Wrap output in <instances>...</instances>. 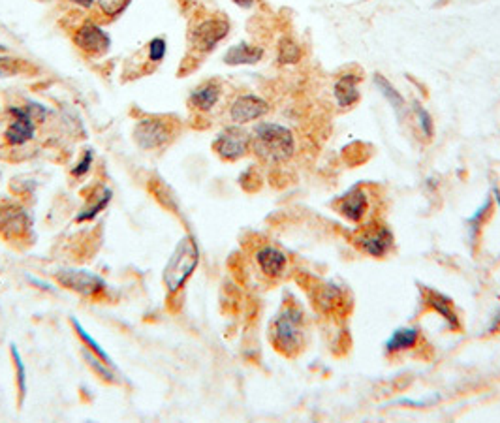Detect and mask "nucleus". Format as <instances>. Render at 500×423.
I'll list each match as a JSON object with an SVG mask.
<instances>
[{
  "mask_svg": "<svg viewBox=\"0 0 500 423\" xmlns=\"http://www.w3.org/2000/svg\"><path fill=\"white\" fill-rule=\"evenodd\" d=\"M233 2H235V4H237V6H241V8H250L254 2H256V0H233Z\"/></svg>",
  "mask_w": 500,
  "mask_h": 423,
  "instance_id": "obj_33",
  "label": "nucleus"
},
{
  "mask_svg": "<svg viewBox=\"0 0 500 423\" xmlns=\"http://www.w3.org/2000/svg\"><path fill=\"white\" fill-rule=\"evenodd\" d=\"M83 360L87 361V365L91 367L92 371L98 374L102 380L109 382V384H117V382H119L117 374H115V371H113L115 367H111L109 363H106V361L102 360V358H98L96 354L91 352L87 346L83 348Z\"/></svg>",
  "mask_w": 500,
  "mask_h": 423,
  "instance_id": "obj_20",
  "label": "nucleus"
},
{
  "mask_svg": "<svg viewBox=\"0 0 500 423\" xmlns=\"http://www.w3.org/2000/svg\"><path fill=\"white\" fill-rule=\"evenodd\" d=\"M166 51H168L166 38H162V36H156V38H153V40L145 45V53H147V56H145V63H147V66L149 64L156 66V64L162 63L164 56H166Z\"/></svg>",
  "mask_w": 500,
  "mask_h": 423,
  "instance_id": "obj_26",
  "label": "nucleus"
},
{
  "mask_svg": "<svg viewBox=\"0 0 500 423\" xmlns=\"http://www.w3.org/2000/svg\"><path fill=\"white\" fill-rule=\"evenodd\" d=\"M55 281L66 290H72L87 299H102L107 290V282L91 271L81 269H58Z\"/></svg>",
  "mask_w": 500,
  "mask_h": 423,
  "instance_id": "obj_7",
  "label": "nucleus"
},
{
  "mask_svg": "<svg viewBox=\"0 0 500 423\" xmlns=\"http://www.w3.org/2000/svg\"><path fill=\"white\" fill-rule=\"evenodd\" d=\"M358 81L360 78L354 74H345L340 76L338 81L335 83V98H337L338 106L350 107L360 100V91H358Z\"/></svg>",
  "mask_w": 500,
  "mask_h": 423,
  "instance_id": "obj_18",
  "label": "nucleus"
},
{
  "mask_svg": "<svg viewBox=\"0 0 500 423\" xmlns=\"http://www.w3.org/2000/svg\"><path fill=\"white\" fill-rule=\"evenodd\" d=\"M70 322H72V325H74L76 333H78V337L83 340V345L87 346V348H89L91 352L96 354L98 358H102V360L106 361V363H109L111 367H115V363H113V360H111V356H109V354H107L106 350H104V348H102V346H100L98 343H96V340H94V338L89 335V333L85 332V327L79 324V320H76V318H70Z\"/></svg>",
  "mask_w": 500,
  "mask_h": 423,
  "instance_id": "obj_22",
  "label": "nucleus"
},
{
  "mask_svg": "<svg viewBox=\"0 0 500 423\" xmlns=\"http://www.w3.org/2000/svg\"><path fill=\"white\" fill-rule=\"evenodd\" d=\"M222 96V83L219 79H209L199 83L188 96V107L197 113H209Z\"/></svg>",
  "mask_w": 500,
  "mask_h": 423,
  "instance_id": "obj_12",
  "label": "nucleus"
},
{
  "mask_svg": "<svg viewBox=\"0 0 500 423\" xmlns=\"http://www.w3.org/2000/svg\"><path fill=\"white\" fill-rule=\"evenodd\" d=\"M374 85L378 87V91H380L382 94L386 96V100H388L389 104L393 106L395 111L401 115L402 109H404V98H402L399 92L395 91L393 85L389 83L388 79L384 78L382 74H374Z\"/></svg>",
  "mask_w": 500,
  "mask_h": 423,
  "instance_id": "obj_21",
  "label": "nucleus"
},
{
  "mask_svg": "<svg viewBox=\"0 0 500 423\" xmlns=\"http://www.w3.org/2000/svg\"><path fill=\"white\" fill-rule=\"evenodd\" d=\"M252 149L263 162H286L296 151V140L288 128L276 122H260L252 132Z\"/></svg>",
  "mask_w": 500,
  "mask_h": 423,
  "instance_id": "obj_2",
  "label": "nucleus"
},
{
  "mask_svg": "<svg viewBox=\"0 0 500 423\" xmlns=\"http://www.w3.org/2000/svg\"><path fill=\"white\" fill-rule=\"evenodd\" d=\"M74 43L79 51H83L87 56L100 58L111 47V38L98 23L85 21L81 23L74 32Z\"/></svg>",
  "mask_w": 500,
  "mask_h": 423,
  "instance_id": "obj_10",
  "label": "nucleus"
},
{
  "mask_svg": "<svg viewBox=\"0 0 500 423\" xmlns=\"http://www.w3.org/2000/svg\"><path fill=\"white\" fill-rule=\"evenodd\" d=\"M301 322H303L301 310L296 307H286L275 318V322L271 325V340L279 352L294 356L301 348L303 343Z\"/></svg>",
  "mask_w": 500,
  "mask_h": 423,
  "instance_id": "obj_5",
  "label": "nucleus"
},
{
  "mask_svg": "<svg viewBox=\"0 0 500 423\" xmlns=\"http://www.w3.org/2000/svg\"><path fill=\"white\" fill-rule=\"evenodd\" d=\"M30 68H32V66H30L27 61H23V58L0 55V78H14V76L28 74Z\"/></svg>",
  "mask_w": 500,
  "mask_h": 423,
  "instance_id": "obj_23",
  "label": "nucleus"
},
{
  "mask_svg": "<svg viewBox=\"0 0 500 423\" xmlns=\"http://www.w3.org/2000/svg\"><path fill=\"white\" fill-rule=\"evenodd\" d=\"M489 209H491V199L487 197L486 204L481 205V207H479L478 211L474 213L472 217L468 219V224H470V228H472V230H474V232H472V237H474V235H476V230H478V228H479V224H481V219L486 217V213L489 211Z\"/></svg>",
  "mask_w": 500,
  "mask_h": 423,
  "instance_id": "obj_31",
  "label": "nucleus"
},
{
  "mask_svg": "<svg viewBox=\"0 0 500 423\" xmlns=\"http://www.w3.org/2000/svg\"><path fill=\"white\" fill-rule=\"evenodd\" d=\"M250 149H252V135L248 134L245 128H241L239 124L226 127L213 141V151L226 162L239 160L247 155Z\"/></svg>",
  "mask_w": 500,
  "mask_h": 423,
  "instance_id": "obj_8",
  "label": "nucleus"
},
{
  "mask_svg": "<svg viewBox=\"0 0 500 423\" xmlns=\"http://www.w3.org/2000/svg\"><path fill=\"white\" fill-rule=\"evenodd\" d=\"M414 111L420 117V124H422L423 134L427 135V138H433V120H431L429 111H425L420 104H414Z\"/></svg>",
  "mask_w": 500,
  "mask_h": 423,
  "instance_id": "obj_30",
  "label": "nucleus"
},
{
  "mask_svg": "<svg viewBox=\"0 0 500 423\" xmlns=\"http://www.w3.org/2000/svg\"><path fill=\"white\" fill-rule=\"evenodd\" d=\"M10 352H12V358H14V365H15V376H17V389H19V406H23L25 402V395H27V369H25V363H23V358L17 346L12 345L10 346Z\"/></svg>",
  "mask_w": 500,
  "mask_h": 423,
  "instance_id": "obj_24",
  "label": "nucleus"
},
{
  "mask_svg": "<svg viewBox=\"0 0 500 423\" xmlns=\"http://www.w3.org/2000/svg\"><path fill=\"white\" fill-rule=\"evenodd\" d=\"M256 261L260 265L261 273L268 276H279L286 269V256L275 247H263L256 254Z\"/></svg>",
  "mask_w": 500,
  "mask_h": 423,
  "instance_id": "obj_15",
  "label": "nucleus"
},
{
  "mask_svg": "<svg viewBox=\"0 0 500 423\" xmlns=\"http://www.w3.org/2000/svg\"><path fill=\"white\" fill-rule=\"evenodd\" d=\"M197 263H199V247L192 235H184L177 243L175 250L169 256L168 263L164 268L162 282L168 292V299L179 296V292L184 288V284L191 281Z\"/></svg>",
  "mask_w": 500,
  "mask_h": 423,
  "instance_id": "obj_1",
  "label": "nucleus"
},
{
  "mask_svg": "<svg viewBox=\"0 0 500 423\" xmlns=\"http://www.w3.org/2000/svg\"><path fill=\"white\" fill-rule=\"evenodd\" d=\"M365 209H367V194L365 191H361L358 186L348 192V194L340 199V204H338V211H340V215H345L346 219L352 220V222L361 220V217L365 215Z\"/></svg>",
  "mask_w": 500,
  "mask_h": 423,
  "instance_id": "obj_17",
  "label": "nucleus"
},
{
  "mask_svg": "<svg viewBox=\"0 0 500 423\" xmlns=\"http://www.w3.org/2000/svg\"><path fill=\"white\" fill-rule=\"evenodd\" d=\"M301 61V50L292 38H282L279 42V63L281 64H296Z\"/></svg>",
  "mask_w": 500,
  "mask_h": 423,
  "instance_id": "obj_25",
  "label": "nucleus"
},
{
  "mask_svg": "<svg viewBox=\"0 0 500 423\" xmlns=\"http://www.w3.org/2000/svg\"><path fill=\"white\" fill-rule=\"evenodd\" d=\"M416 340L417 329H414V327H399L389 337V340L386 343V348H388V352H401V350L412 348L416 345Z\"/></svg>",
  "mask_w": 500,
  "mask_h": 423,
  "instance_id": "obj_19",
  "label": "nucleus"
},
{
  "mask_svg": "<svg viewBox=\"0 0 500 423\" xmlns=\"http://www.w3.org/2000/svg\"><path fill=\"white\" fill-rule=\"evenodd\" d=\"M113 197V192L109 188H104V186H100L96 191L92 192L91 196H89V202L85 205L83 209L79 211V215L76 217V222L81 224V222H91L98 217L100 213L106 211V207L109 205Z\"/></svg>",
  "mask_w": 500,
  "mask_h": 423,
  "instance_id": "obj_14",
  "label": "nucleus"
},
{
  "mask_svg": "<svg viewBox=\"0 0 500 423\" xmlns=\"http://www.w3.org/2000/svg\"><path fill=\"white\" fill-rule=\"evenodd\" d=\"M269 111V104L256 94H243L239 98L233 100L230 106V119L235 124H247L252 120L265 117Z\"/></svg>",
  "mask_w": 500,
  "mask_h": 423,
  "instance_id": "obj_11",
  "label": "nucleus"
},
{
  "mask_svg": "<svg viewBox=\"0 0 500 423\" xmlns=\"http://www.w3.org/2000/svg\"><path fill=\"white\" fill-rule=\"evenodd\" d=\"M429 303L433 305V307H435V309L448 320V322H450L451 327H457V316H455V312L451 310L450 299H446L444 296H438L435 292H429Z\"/></svg>",
  "mask_w": 500,
  "mask_h": 423,
  "instance_id": "obj_28",
  "label": "nucleus"
},
{
  "mask_svg": "<svg viewBox=\"0 0 500 423\" xmlns=\"http://www.w3.org/2000/svg\"><path fill=\"white\" fill-rule=\"evenodd\" d=\"M177 135H179V120L164 115H151L140 119L132 130L135 145L147 153L169 147Z\"/></svg>",
  "mask_w": 500,
  "mask_h": 423,
  "instance_id": "obj_3",
  "label": "nucleus"
},
{
  "mask_svg": "<svg viewBox=\"0 0 500 423\" xmlns=\"http://www.w3.org/2000/svg\"><path fill=\"white\" fill-rule=\"evenodd\" d=\"M0 53H6V45H2V43H0Z\"/></svg>",
  "mask_w": 500,
  "mask_h": 423,
  "instance_id": "obj_35",
  "label": "nucleus"
},
{
  "mask_svg": "<svg viewBox=\"0 0 500 423\" xmlns=\"http://www.w3.org/2000/svg\"><path fill=\"white\" fill-rule=\"evenodd\" d=\"M92 162H94V153H92L91 149H87L83 155H81V158L78 160V164L72 168V175L76 177V179H83L91 171Z\"/></svg>",
  "mask_w": 500,
  "mask_h": 423,
  "instance_id": "obj_29",
  "label": "nucleus"
},
{
  "mask_svg": "<svg viewBox=\"0 0 500 423\" xmlns=\"http://www.w3.org/2000/svg\"><path fill=\"white\" fill-rule=\"evenodd\" d=\"M230 32V23L224 17L213 15V17H205L202 21H197L194 28L191 30V43H188V51L192 56L202 58V56L209 55L217 45H219L226 36Z\"/></svg>",
  "mask_w": 500,
  "mask_h": 423,
  "instance_id": "obj_6",
  "label": "nucleus"
},
{
  "mask_svg": "<svg viewBox=\"0 0 500 423\" xmlns=\"http://www.w3.org/2000/svg\"><path fill=\"white\" fill-rule=\"evenodd\" d=\"M358 245H360L363 252L371 254L374 258H380L393 245V235H391L388 228H380L376 232H367L363 237L358 239Z\"/></svg>",
  "mask_w": 500,
  "mask_h": 423,
  "instance_id": "obj_13",
  "label": "nucleus"
},
{
  "mask_svg": "<svg viewBox=\"0 0 500 423\" xmlns=\"http://www.w3.org/2000/svg\"><path fill=\"white\" fill-rule=\"evenodd\" d=\"M499 322H500V312H499V314H497V318H494L493 325H491V327H489V329H491V332H494V329H497V327H499Z\"/></svg>",
  "mask_w": 500,
  "mask_h": 423,
  "instance_id": "obj_34",
  "label": "nucleus"
},
{
  "mask_svg": "<svg viewBox=\"0 0 500 423\" xmlns=\"http://www.w3.org/2000/svg\"><path fill=\"white\" fill-rule=\"evenodd\" d=\"M130 2L132 0H96V6H98V12L102 17L115 19L130 6Z\"/></svg>",
  "mask_w": 500,
  "mask_h": 423,
  "instance_id": "obj_27",
  "label": "nucleus"
},
{
  "mask_svg": "<svg viewBox=\"0 0 500 423\" xmlns=\"http://www.w3.org/2000/svg\"><path fill=\"white\" fill-rule=\"evenodd\" d=\"M68 2H72L74 6L81 8V10H91L96 4V0H68Z\"/></svg>",
  "mask_w": 500,
  "mask_h": 423,
  "instance_id": "obj_32",
  "label": "nucleus"
},
{
  "mask_svg": "<svg viewBox=\"0 0 500 423\" xmlns=\"http://www.w3.org/2000/svg\"><path fill=\"white\" fill-rule=\"evenodd\" d=\"M30 232V217L17 202L0 199V235L8 241H25Z\"/></svg>",
  "mask_w": 500,
  "mask_h": 423,
  "instance_id": "obj_9",
  "label": "nucleus"
},
{
  "mask_svg": "<svg viewBox=\"0 0 500 423\" xmlns=\"http://www.w3.org/2000/svg\"><path fill=\"white\" fill-rule=\"evenodd\" d=\"M6 132H4V143L10 147H23L36 138V124L45 117V107L34 102H28L25 106L8 107Z\"/></svg>",
  "mask_w": 500,
  "mask_h": 423,
  "instance_id": "obj_4",
  "label": "nucleus"
},
{
  "mask_svg": "<svg viewBox=\"0 0 500 423\" xmlns=\"http://www.w3.org/2000/svg\"><path fill=\"white\" fill-rule=\"evenodd\" d=\"M263 58V50L250 43H235L224 53V63L230 66H241V64H256Z\"/></svg>",
  "mask_w": 500,
  "mask_h": 423,
  "instance_id": "obj_16",
  "label": "nucleus"
}]
</instances>
